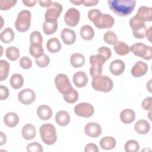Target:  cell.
<instances>
[{
	"label": "cell",
	"instance_id": "6da1fadb",
	"mask_svg": "<svg viewBox=\"0 0 152 152\" xmlns=\"http://www.w3.org/2000/svg\"><path fill=\"white\" fill-rule=\"evenodd\" d=\"M109 8L116 15L126 17L130 15L135 7V0H109Z\"/></svg>",
	"mask_w": 152,
	"mask_h": 152
},
{
	"label": "cell",
	"instance_id": "7a4b0ae2",
	"mask_svg": "<svg viewBox=\"0 0 152 152\" xmlns=\"http://www.w3.org/2000/svg\"><path fill=\"white\" fill-rule=\"evenodd\" d=\"M42 141L47 145H53L57 140L55 127L50 124L42 125L39 129Z\"/></svg>",
	"mask_w": 152,
	"mask_h": 152
},
{
	"label": "cell",
	"instance_id": "3957f363",
	"mask_svg": "<svg viewBox=\"0 0 152 152\" xmlns=\"http://www.w3.org/2000/svg\"><path fill=\"white\" fill-rule=\"evenodd\" d=\"M91 86L96 90L104 93H107L113 88L112 80L106 75H98L93 78Z\"/></svg>",
	"mask_w": 152,
	"mask_h": 152
},
{
	"label": "cell",
	"instance_id": "277c9868",
	"mask_svg": "<svg viewBox=\"0 0 152 152\" xmlns=\"http://www.w3.org/2000/svg\"><path fill=\"white\" fill-rule=\"evenodd\" d=\"M31 14L30 11L24 10L21 11L15 22V27L17 31L25 32L28 30L31 24Z\"/></svg>",
	"mask_w": 152,
	"mask_h": 152
},
{
	"label": "cell",
	"instance_id": "5b68a950",
	"mask_svg": "<svg viewBox=\"0 0 152 152\" xmlns=\"http://www.w3.org/2000/svg\"><path fill=\"white\" fill-rule=\"evenodd\" d=\"M131 51L137 56L142 58L145 60L152 59L151 47L142 43H136L130 48Z\"/></svg>",
	"mask_w": 152,
	"mask_h": 152
},
{
	"label": "cell",
	"instance_id": "8992f818",
	"mask_svg": "<svg viewBox=\"0 0 152 152\" xmlns=\"http://www.w3.org/2000/svg\"><path fill=\"white\" fill-rule=\"evenodd\" d=\"M55 84L58 90L63 95L68 94L73 89L68 77L64 74H59L56 76Z\"/></svg>",
	"mask_w": 152,
	"mask_h": 152
},
{
	"label": "cell",
	"instance_id": "52a82bcc",
	"mask_svg": "<svg viewBox=\"0 0 152 152\" xmlns=\"http://www.w3.org/2000/svg\"><path fill=\"white\" fill-rule=\"evenodd\" d=\"M129 26L132 29V34L137 39H143L145 36L147 27L144 22L138 19L135 16L129 20Z\"/></svg>",
	"mask_w": 152,
	"mask_h": 152
},
{
	"label": "cell",
	"instance_id": "ba28073f",
	"mask_svg": "<svg viewBox=\"0 0 152 152\" xmlns=\"http://www.w3.org/2000/svg\"><path fill=\"white\" fill-rule=\"evenodd\" d=\"M62 11V6L59 3L52 2V3L47 7L45 18L46 21L57 20Z\"/></svg>",
	"mask_w": 152,
	"mask_h": 152
},
{
	"label": "cell",
	"instance_id": "9c48e42d",
	"mask_svg": "<svg viewBox=\"0 0 152 152\" xmlns=\"http://www.w3.org/2000/svg\"><path fill=\"white\" fill-rule=\"evenodd\" d=\"M74 112L78 116L89 118L94 113V107L88 103H80L74 107Z\"/></svg>",
	"mask_w": 152,
	"mask_h": 152
},
{
	"label": "cell",
	"instance_id": "30bf717a",
	"mask_svg": "<svg viewBox=\"0 0 152 152\" xmlns=\"http://www.w3.org/2000/svg\"><path fill=\"white\" fill-rule=\"evenodd\" d=\"M80 18V13L78 10L75 8H69L65 14L64 21L65 23L70 27H75Z\"/></svg>",
	"mask_w": 152,
	"mask_h": 152
},
{
	"label": "cell",
	"instance_id": "8fae6325",
	"mask_svg": "<svg viewBox=\"0 0 152 152\" xmlns=\"http://www.w3.org/2000/svg\"><path fill=\"white\" fill-rule=\"evenodd\" d=\"M36 99V94L33 90L30 88L22 90L18 94V99L20 103L24 104L32 103Z\"/></svg>",
	"mask_w": 152,
	"mask_h": 152
},
{
	"label": "cell",
	"instance_id": "7c38bea8",
	"mask_svg": "<svg viewBox=\"0 0 152 152\" xmlns=\"http://www.w3.org/2000/svg\"><path fill=\"white\" fill-rule=\"evenodd\" d=\"M85 134L90 137H98L102 133V128L100 125L96 122H89L84 127Z\"/></svg>",
	"mask_w": 152,
	"mask_h": 152
},
{
	"label": "cell",
	"instance_id": "4fadbf2b",
	"mask_svg": "<svg viewBox=\"0 0 152 152\" xmlns=\"http://www.w3.org/2000/svg\"><path fill=\"white\" fill-rule=\"evenodd\" d=\"M135 17L142 22L151 21L152 20V8L146 6L139 8Z\"/></svg>",
	"mask_w": 152,
	"mask_h": 152
},
{
	"label": "cell",
	"instance_id": "5bb4252c",
	"mask_svg": "<svg viewBox=\"0 0 152 152\" xmlns=\"http://www.w3.org/2000/svg\"><path fill=\"white\" fill-rule=\"evenodd\" d=\"M148 70V65L142 61L137 62L131 70V74L134 77H141L145 75Z\"/></svg>",
	"mask_w": 152,
	"mask_h": 152
},
{
	"label": "cell",
	"instance_id": "9a60e30c",
	"mask_svg": "<svg viewBox=\"0 0 152 152\" xmlns=\"http://www.w3.org/2000/svg\"><path fill=\"white\" fill-rule=\"evenodd\" d=\"M61 37L63 42L65 45L73 44L76 39V35L75 31L68 28H64L61 33Z\"/></svg>",
	"mask_w": 152,
	"mask_h": 152
},
{
	"label": "cell",
	"instance_id": "2e32d148",
	"mask_svg": "<svg viewBox=\"0 0 152 152\" xmlns=\"http://www.w3.org/2000/svg\"><path fill=\"white\" fill-rule=\"evenodd\" d=\"M114 22V18L112 15L108 14H103L96 27L100 29L110 28L113 26Z\"/></svg>",
	"mask_w": 152,
	"mask_h": 152
},
{
	"label": "cell",
	"instance_id": "e0dca14e",
	"mask_svg": "<svg viewBox=\"0 0 152 152\" xmlns=\"http://www.w3.org/2000/svg\"><path fill=\"white\" fill-rule=\"evenodd\" d=\"M72 80L75 86L79 88H81L85 87L87 84L88 77L84 72L78 71L74 74L72 77Z\"/></svg>",
	"mask_w": 152,
	"mask_h": 152
},
{
	"label": "cell",
	"instance_id": "ac0fdd59",
	"mask_svg": "<svg viewBox=\"0 0 152 152\" xmlns=\"http://www.w3.org/2000/svg\"><path fill=\"white\" fill-rule=\"evenodd\" d=\"M125 63L119 59L113 61L109 66L110 72L114 75H119L123 73L125 70Z\"/></svg>",
	"mask_w": 152,
	"mask_h": 152
},
{
	"label": "cell",
	"instance_id": "d6986e66",
	"mask_svg": "<svg viewBox=\"0 0 152 152\" xmlns=\"http://www.w3.org/2000/svg\"><path fill=\"white\" fill-rule=\"evenodd\" d=\"M37 115L42 120H48L52 116V110L48 105H40L37 109Z\"/></svg>",
	"mask_w": 152,
	"mask_h": 152
},
{
	"label": "cell",
	"instance_id": "ffe728a7",
	"mask_svg": "<svg viewBox=\"0 0 152 152\" xmlns=\"http://www.w3.org/2000/svg\"><path fill=\"white\" fill-rule=\"evenodd\" d=\"M55 121L60 126H66L70 122V116L68 112L65 110L58 112L55 115Z\"/></svg>",
	"mask_w": 152,
	"mask_h": 152
},
{
	"label": "cell",
	"instance_id": "44dd1931",
	"mask_svg": "<svg viewBox=\"0 0 152 152\" xmlns=\"http://www.w3.org/2000/svg\"><path fill=\"white\" fill-rule=\"evenodd\" d=\"M135 118V114L133 110L131 109H125L121 111L120 113L121 121L125 124L132 123Z\"/></svg>",
	"mask_w": 152,
	"mask_h": 152
},
{
	"label": "cell",
	"instance_id": "7402d4cb",
	"mask_svg": "<svg viewBox=\"0 0 152 152\" xmlns=\"http://www.w3.org/2000/svg\"><path fill=\"white\" fill-rule=\"evenodd\" d=\"M135 131L141 135H144L148 132L150 129V124L144 119H140L136 122L134 125Z\"/></svg>",
	"mask_w": 152,
	"mask_h": 152
},
{
	"label": "cell",
	"instance_id": "603a6c76",
	"mask_svg": "<svg viewBox=\"0 0 152 152\" xmlns=\"http://www.w3.org/2000/svg\"><path fill=\"white\" fill-rule=\"evenodd\" d=\"M21 134L23 137L24 139L27 140H30L35 137L36 134V130L34 126L31 124H27L23 127Z\"/></svg>",
	"mask_w": 152,
	"mask_h": 152
},
{
	"label": "cell",
	"instance_id": "cb8c5ba5",
	"mask_svg": "<svg viewBox=\"0 0 152 152\" xmlns=\"http://www.w3.org/2000/svg\"><path fill=\"white\" fill-rule=\"evenodd\" d=\"M4 122L8 127H15L19 122L18 116L14 112H8L4 117Z\"/></svg>",
	"mask_w": 152,
	"mask_h": 152
},
{
	"label": "cell",
	"instance_id": "d4e9b609",
	"mask_svg": "<svg viewBox=\"0 0 152 152\" xmlns=\"http://www.w3.org/2000/svg\"><path fill=\"white\" fill-rule=\"evenodd\" d=\"M58 28V21H46L45 20L43 24V32L48 35H50L55 33Z\"/></svg>",
	"mask_w": 152,
	"mask_h": 152
},
{
	"label": "cell",
	"instance_id": "484cf974",
	"mask_svg": "<svg viewBox=\"0 0 152 152\" xmlns=\"http://www.w3.org/2000/svg\"><path fill=\"white\" fill-rule=\"evenodd\" d=\"M46 48L49 52L55 53L61 50V45L57 38L53 37L48 40L46 43Z\"/></svg>",
	"mask_w": 152,
	"mask_h": 152
},
{
	"label": "cell",
	"instance_id": "4316f807",
	"mask_svg": "<svg viewBox=\"0 0 152 152\" xmlns=\"http://www.w3.org/2000/svg\"><path fill=\"white\" fill-rule=\"evenodd\" d=\"M100 145L102 148L106 150H109L115 148L116 145V140L112 137H104L100 141Z\"/></svg>",
	"mask_w": 152,
	"mask_h": 152
},
{
	"label": "cell",
	"instance_id": "83f0119b",
	"mask_svg": "<svg viewBox=\"0 0 152 152\" xmlns=\"http://www.w3.org/2000/svg\"><path fill=\"white\" fill-rule=\"evenodd\" d=\"M81 37L86 40H91L94 36V31L93 27L89 25L82 26L80 30Z\"/></svg>",
	"mask_w": 152,
	"mask_h": 152
},
{
	"label": "cell",
	"instance_id": "f1b7e54d",
	"mask_svg": "<svg viewBox=\"0 0 152 152\" xmlns=\"http://www.w3.org/2000/svg\"><path fill=\"white\" fill-rule=\"evenodd\" d=\"M70 63L74 68H80L84 65L85 58L84 55L79 53H73L70 57Z\"/></svg>",
	"mask_w": 152,
	"mask_h": 152
},
{
	"label": "cell",
	"instance_id": "f546056e",
	"mask_svg": "<svg viewBox=\"0 0 152 152\" xmlns=\"http://www.w3.org/2000/svg\"><path fill=\"white\" fill-rule=\"evenodd\" d=\"M113 48L115 52L119 55L124 56L129 52V47L128 45L122 41H118L113 45Z\"/></svg>",
	"mask_w": 152,
	"mask_h": 152
},
{
	"label": "cell",
	"instance_id": "4dcf8cb0",
	"mask_svg": "<svg viewBox=\"0 0 152 152\" xmlns=\"http://www.w3.org/2000/svg\"><path fill=\"white\" fill-rule=\"evenodd\" d=\"M14 38V33L11 28L7 27L0 34L1 40L5 43H11Z\"/></svg>",
	"mask_w": 152,
	"mask_h": 152
},
{
	"label": "cell",
	"instance_id": "1f68e13d",
	"mask_svg": "<svg viewBox=\"0 0 152 152\" xmlns=\"http://www.w3.org/2000/svg\"><path fill=\"white\" fill-rule=\"evenodd\" d=\"M11 86L14 89L20 88L24 84V78L23 76L18 73L13 74L10 80Z\"/></svg>",
	"mask_w": 152,
	"mask_h": 152
},
{
	"label": "cell",
	"instance_id": "d6a6232c",
	"mask_svg": "<svg viewBox=\"0 0 152 152\" xmlns=\"http://www.w3.org/2000/svg\"><path fill=\"white\" fill-rule=\"evenodd\" d=\"M10 64L5 60L0 61V81H2L5 80L9 74Z\"/></svg>",
	"mask_w": 152,
	"mask_h": 152
},
{
	"label": "cell",
	"instance_id": "836d02e7",
	"mask_svg": "<svg viewBox=\"0 0 152 152\" xmlns=\"http://www.w3.org/2000/svg\"><path fill=\"white\" fill-rule=\"evenodd\" d=\"M103 14L98 9H92L88 11L87 15L88 19L91 21L96 26L101 18Z\"/></svg>",
	"mask_w": 152,
	"mask_h": 152
},
{
	"label": "cell",
	"instance_id": "e575fe53",
	"mask_svg": "<svg viewBox=\"0 0 152 152\" xmlns=\"http://www.w3.org/2000/svg\"><path fill=\"white\" fill-rule=\"evenodd\" d=\"M5 55L8 59L14 61L18 59L20 56V50L15 46H10L6 49Z\"/></svg>",
	"mask_w": 152,
	"mask_h": 152
},
{
	"label": "cell",
	"instance_id": "d590c367",
	"mask_svg": "<svg viewBox=\"0 0 152 152\" xmlns=\"http://www.w3.org/2000/svg\"><path fill=\"white\" fill-rule=\"evenodd\" d=\"M29 52L30 55L35 58H37L44 54V49L42 45L31 44L29 48Z\"/></svg>",
	"mask_w": 152,
	"mask_h": 152
},
{
	"label": "cell",
	"instance_id": "8d00e7d4",
	"mask_svg": "<svg viewBox=\"0 0 152 152\" xmlns=\"http://www.w3.org/2000/svg\"><path fill=\"white\" fill-rule=\"evenodd\" d=\"M104 41L109 45H115L118 42L117 36L115 33L112 30L107 31L103 35Z\"/></svg>",
	"mask_w": 152,
	"mask_h": 152
},
{
	"label": "cell",
	"instance_id": "74e56055",
	"mask_svg": "<svg viewBox=\"0 0 152 152\" xmlns=\"http://www.w3.org/2000/svg\"><path fill=\"white\" fill-rule=\"evenodd\" d=\"M105 58L100 54H97L95 55L90 56L89 58L90 63L91 65H97V66H102L106 62Z\"/></svg>",
	"mask_w": 152,
	"mask_h": 152
},
{
	"label": "cell",
	"instance_id": "f35d334b",
	"mask_svg": "<svg viewBox=\"0 0 152 152\" xmlns=\"http://www.w3.org/2000/svg\"><path fill=\"white\" fill-rule=\"evenodd\" d=\"M140 145L137 141L130 140L125 144V150L126 152H137L139 150Z\"/></svg>",
	"mask_w": 152,
	"mask_h": 152
},
{
	"label": "cell",
	"instance_id": "ab89813d",
	"mask_svg": "<svg viewBox=\"0 0 152 152\" xmlns=\"http://www.w3.org/2000/svg\"><path fill=\"white\" fill-rule=\"evenodd\" d=\"M78 97L79 94L78 91L75 89L73 88L70 93L64 95V99L68 103H74L77 101Z\"/></svg>",
	"mask_w": 152,
	"mask_h": 152
},
{
	"label": "cell",
	"instance_id": "60d3db41",
	"mask_svg": "<svg viewBox=\"0 0 152 152\" xmlns=\"http://www.w3.org/2000/svg\"><path fill=\"white\" fill-rule=\"evenodd\" d=\"M30 42L33 45H42L43 38L40 33L38 31H33L30 36Z\"/></svg>",
	"mask_w": 152,
	"mask_h": 152
},
{
	"label": "cell",
	"instance_id": "b9f144b4",
	"mask_svg": "<svg viewBox=\"0 0 152 152\" xmlns=\"http://www.w3.org/2000/svg\"><path fill=\"white\" fill-rule=\"evenodd\" d=\"M35 61L36 65L38 66L40 68H45L49 65L50 62V59L47 55L43 54L40 56L36 58Z\"/></svg>",
	"mask_w": 152,
	"mask_h": 152
},
{
	"label": "cell",
	"instance_id": "7bdbcfd3",
	"mask_svg": "<svg viewBox=\"0 0 152 152\" xmlns=\"http://www.w3.org/2000/svg\"><path fill=\"white\" fill-rule=\"evenodd\" d=\"M17 3L15 0H1L0 9L1 10H8L14 7Z\"/></svg>",
	"mask_w": 152,
	"mask_h": 152
},
{
	"label": "cell",
	"instance_id": "ee69618b",
	"mask_svg": "<svg viewBox=\"0 0 152 152\" xmlns=\"http://www.w3.org/2000/svg\"><path fill=\"white\" fill-rule=\"evenodd\" d=\"M43 150L42 145L37 142L28 144L27 146V151L28 152H42Z\"/></svg>",
	"mask_w": 152,
	"mask_h": 152
},
{
	"label": "cell",
	"instance_id": "f6af8a7d",
	"mask_svg": "<svg viewBox=\"0 0 152 152\" xmlns=\"http://www.w3.org/2000/svg\"><path fill=\"white\" fill-rule=\"evenodd\" d=\"M20 65L22 68L27 69L31 68L32 65V61L28 57L23 56L20 59Z\"/></svg>",
	"mask_w": 152,
	"mask_h": 152
},
{
	"label": "cell",
	"instance_id": "bcb514c9",
	"mask_svg": "<svg viewBox=\"0 0 152 152\" xmlns=\"http://www.w3.org/2000/svg\"><path fill=\"white\" fill-rule=\"evenodd\" d=\"M97 52L99 54L102 55L106 60L109 59L112 55V52L110 49L106 46H102L97 49Z\"/></svg>",
	"mask_w": 152,
	"mask_h": 152
},
{
	"label": "cell",
	"instance_id": "7dc6e473",
	"mask_svg": "<svg viewBox=\"0 0 152 152\" xmlns=\"http://www.w3.org/2000/svg\"><path fill=\"white\" fill-rule=\"evenodd\" d=\"M102 73V66L97 65H91L90 69V74L92 78L100 75Z\"/></svg>",
	"mask_w": 152,
	"mask_h": 152
},
{
	"label": "cell",
	"instance_id": "c3c4849f",
	"mask_svg": "<svg viewBox=\"0 0 152 152\" xmlns=\"http://www.w3.org/2000/svg\"><path fill=\"white\" fill-rule=\"evenodd\" d=\"M151 101H152L151 97H147L145 98L141 103L142 107L145 110H151Z\"/></svg>",
	"mask_w": 152,
	"mask_h": 152
},
{
	"label": "cell",
	"instance_id": "681fc988",
	"mask_svg": "<svg viewBox=\"0 0 152 152\" xmlns=\"http://www.w3.org/2000/svg\"><path fill=\"white\" fill-rule=\"evenodd\" d=\"M9 96V90L8 88L3 86L1 85L0 86V99L1 100H5L8 98Z\"/></svg>",
	"mask_w": 152,
	"mask_h": 152
},
{
	"label": "cell",
	"instance_id": "f907efd6",
	"mask_svg": "<svg viewBox=\"0 0 152 152\" xmlns=\"http://www.w3.org/2000/svg\"><path fill=\"white\" fill-rule=\"evenodd\" d=\"M84 151L86 152H98L99 148L95 144L89 143L86 145Z\"/></svg>",
	"mask_w": 152,
	"mask_h": 152
},
{
	"label": "cell",
	"instance_id": "816d5d0a",
	"mask_svg": "<svg viewBox=\"0 0 152 152\" xmlns=\"http://www.w3.org/2000/svg\"><path fill=\"white\" fill-rule=\"evenodd\" d=\"M98 2H99V1L84 0L83 2V5L86 7H90V6L96 5L97 4H98Z\"/></svg>",
	"mask_w": 152,
	"mask_h": 152
},
{
	"label": "cell",
	"instance_id": "f5cc1de1",
	"mask_svg": "<svg viewBox=\"0 0 152 152\" xmlns=\"http://www.w3.org/2000/svg\"><path fill=\"white\" fill-rule=\"evenodd\" d=\"M22 2L27 7H32L35 5L37 1L36 0H23Z\"/></svg>",
	"mask_w": 152,
	"mask_h": 152
},
{
	"label": "cell",
	"instance_id": "db71d44e",
	"mask_svg": "<svg viewBox=\"0 0 152 152\" xmlns=\"http://www.w3.org/2000/svg\"><path fill=\"white\" fill-rule=\"evenodd\" d=\"M7 137L5 134L2 131L0 132V145H2L6 143Z\"/></svg>",
	"mask_w": 152,
	"mask_h": 152
},
{
	"label": "cell",
	"instance_id": "11a10c76",
	"mask_svg": "<svg viewBox=\"0 0 152 152\" xmlns=\"http://www.w3.org/2000/svg\"><path fill=\"white\" fill-rule=\"evenodd\" d=\"M52 1L50 0H47V1H39V3L41 7H48L49 5L52 3Z\"/></svg>",
	"mask_w": 152,
	"mask_h": 152
},
{
	"label": "cell",
	"instance_id": "9f6ffc18",
	"mask_svg": "<svg viewBox=\"0 0 152 152\" xmlns=\"http://www.w3.org/2000/svg\"><path fill=\"white\" fill-rule=\"evenodd\" d=\"M151 28L152 27H150L148 30H147L146 33H145V36H147V39H148L149 41H151Z\"/></svg>",
	"mask_w": 152,
	"mask_h": 152
},
{
	"label": "cell",
	"instance_id": "6f0895ef",
	"mask_svg": "<svg viewBox=\"0 0 152 152\" xmlns=\"http://www.w3.org/2000/svg\"><path fill=\"white\" fill-rule=\"evenodd\" d=\"M69 2L72 4H74L75 5H80L81 4H83L84 1L83 0H78V1H69Z\"/></svg>",
	"mask_w": 152,
	"mask_h": 152
}]
</instances>
